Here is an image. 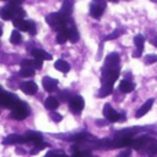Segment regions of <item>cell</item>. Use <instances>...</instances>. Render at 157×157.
I'll list each match as a JSON object with an SVG mask.
<instances>
[{"instance_id":"cell-1","label":"cell","mask_w":157,"mask_h":157,"mask_svg":"<svg viewBox=\"0 0 157 157\" xmlns=\"http://www.w3.org/2000/svg\"><path fill=\"white\" fill-rule=\"evenodd\" d=\"M132 147H135L136 150H139L141 153L147 156H155L157 155V139L152 138V136H139V138L132 139Z\"/></svg>"},{"instance_id":"cell-2","label":"cell","mask_w":157,"mask_h":157,"mask_svg":"<svg viewBox=\"0 0 157 157\" xmlns=\"http://www.w3.org/2000/svg\"><path fill=\"white\" fill-rule=\"evenodd\" d=\"M69 19H71V15H65V14H62V13H52V14H48V15H47L46 21L51 28H54L55 30H58L62 26H65L66 22H68Z\"/></svg>"},{"instance_id":"cell-3","label":"cell","mask_w":157,"mask_h":157,"mask_svg":"<svg viewBox=\"0 0 157 157\" xmlns=\"http://www.w3.org/2000/svg\"><path fill=\"white\" fill-rule=\"evenodd\" d=\"M120 76V68H102V84L113 86Z\"/></svg>"},{"instance_id":"cell-4","label":"cell","mask_w":157,"mask_h":157,"mask_svg":"<svg viewBox=\"0 0 157 157\" xmlns=\"http://www.w3.org/2000/svg\"><path fill=\"white\" fill-rule=\"evenodd\" d=\"M103 116L109 123H117V121H124L127 120V116L124 113H117L110 105L103 106Z\"/></svg>"},{"instance_id":"cell-5","label":"cell","mask_w":157,"mask_h":157,"mask_svg":"<svg viewBox=\"0 0 157 157\" xmlns=\"http://www.w3.org/2000/svg\"><path fill=\"white\" fill-rule=\"evenodd\" d=\"M28 114H29L28 105H26V103H24V102H21V101H18V102L14 105V108H13V112H11V119H14V120H24Z\"/></svg>"},{"instance_id":"cell-6","label":"cell","mask_w":157,"mask_h":157,"mask_svg":"<svg viewBox=\"0 0 157 157\" xmlns=\"http://www.w3.org/2000/svg\"><path fill=\"white\" fill-rule=\"evenodd\" d=\"M106 8V2L105 0H92L91 4H90V14H91L94 18H99L103 14Z\"/></svg>"},{"instance_id":"cell-7","label":"cell","mask_w":157,"mask_h":157,"mask_svg":"<svg viewBox=\"0 0 157 157\" xmlns=\"http://www.w3.org/2000/svg\"><path fill=\"white\" fill-rule=\"evenodd\" d=\"M18 101L19 99L17 97H14V94H8V92H4L3 90H0V106L13 109Z\"/></svg>"},{"instance_id":"cell-8","label":"cell","mask_w":157,"mask_h":157,"mask_svg":"<svg viewBox=\"0 0 157 157\" xmlns=\"http://www.w3.org/2000/svg\"><path fill=\"white\" fill-rule=\"evenodd\" d=\"M69 108L73 113H80L84 109V99L80 95H73V97L69 99Z\"/></svg>"},{"instance_id":"cell-9","label":"cell","mask_w":157,"mask_h":157,"mask_svg":"<svg viewBox=\"0 0 157 157\" xmlns=\"http://www.w3.org/2000/svg\"><path fill=\"white\" fill-rule=\"evenodd\" d=\"M119 65H120V55L117 52H112V54H109L106 57L103 68H119Z\"/></svg>"},{"instance_id":"cell-10","label":"cell","mask_w":157,"mask_h":157,"mask_svg":"<svg viewBox=\"0 0 157 157\" xmlns=\"http://www.w3.org/2000/svg\"><path fill=\"white\" fill-rule=\"evenodd\" d=\"M21 90L28 95H32V94H36L37 92V84L35 81H24L21 83Z\"/></svg>"},{"instance_id":"cell-11","label":"cell","mask_w":157,"mask_h":157,"mask_svg":"<svg viewBox=\"0 0 157 157\" xmlns=\"http://www.w3.org/2000/svg\"><path fill=\"white\" fill-rule=\"evenodd\" d=\"M29 52L32 54L33 58H37V59H41V61H50L52 58L51 54H48L47 51H44V50H40V48H32Z\"/></svg>"},{"instance_id":"cell-12","label":"cell","mask_w":157,"mask_h":157,"mask_svg":"<svg viewBox=\"0 0 157 157\" xmlns=\"http://www.w3.org/2000/svg\"><path fill=\"white\" fill-rule=\"evenodd\" d=\"M24 142H26V138L21 135H15V134L8 135L3 139V145H15V144H24Z\"/></svg>"},{"instance_id":"cell-13","label":"cell","mask_w":157,"mask_h":157,"mask_svg":"<svg viewBox=\"0 0 157 157\" xmlns=\"http://www.w3.org/2000/svg\"><path fill=\"white\" fill-rule=\"evenodd\" d=\"M43 87L47 92H54L58 87V80L51 77H43Z\"/></svg>"},{"instance_id":"cell-14","label":"cell","mask_w":157,"mask_h":157,"mask_svg":"<svg viewBox=\"0 0 157 157\" xmlns=\"http://www.w3.org/2000/svg\"><path fill=\"white\" fill-rule=\"evenodd\" d=\"M69 40V30H68V26H62L61 29H58V33H57V41L58 44H63Z\"/></svg>"},{"instance_id":"cell-15","label":"cell","mask_w":157,"mask_h":157,"mask_svg":"<svg viewBox=\"0 0 157 157\" xmlns=\"http://www.w3.org/2000/svg\"><path fill=\"white\" fill-rule=\"evenodd\" d=\"M153 102H155V101H153L152 98H150V99H147L146 102H145L144 105H142L141 108L138 109V110H136V113H135V117H142V116H145V114H146L147 112H149L150 109H152V106H153Z\"/></svg>"},{"instance_id":"cell-16","label":"cell","mask_w":157,"mask_h":157,"mask_svg":"<svg viewBox=\"0 0 157 157\" xmlns=\"http://www.w3.org/2000/svg\"><path fill=\"white\" fill-rule=\"evenodd\" d=\"M119 90L121 92H125V94H128V92H131V91H134V90H135V84H134L132 81L130 80V78H124V80L120 83Z\"/></svg>"},{"instance_id":"cell-17","label":"cell","mask_w":157,"mask_h":157,"mask_svg":"<svg viewBox=\"0 0 157 157\" xmlns=\"http://www.w3.org/2000/svg\"><path fill=\"white\" fill-rule=\"evenodd\" d=\"M41 62H43L41 59L35 58V59H24V61H21V65L22 66H30V68H35V69H40L41 68Z\"/></svg>"},{"instance_id":"cell-18","label":"cell","mask_w":157,"mask_h":157,"mask_svg":"<svg viewBox=\"0 0 157 157\" xmlns=\"http://www.w3.org/2000/svg\"><path fill=\"white\" fill-rule=\"evenodd\" d=\"M73 4H75L73 0H63L62 10H61V13L65 14V15H71L72 11H73Z\"/></svg>"},{"instance_id":"cell-19","label":"cell","mask_w":157,"mask_h":157,"mask_svg":"<svg viewBox=\"0 0 157 157\" xmlns=\"http://www.w3.org/2000/svg\"><path fill=\"white\" fill-rule=\"evenodd\" d=\"M13 22H14V26H15L17 29H21V30L28 32V21H26V19L18 17V18H14Z\"/></svg>"},{"instance_id":"cell-20","label":"cell","mask_w":157,"mask_h":157,"mask_svg":"<svg viewBox=\"0 0 157 157\" xmlns=\"http://www.w3.org/2000/svg\"><path fill=\"white\" fill-rule=\"evenodd\" d=\"M55 69L57 71H59V72H62V73H68L69 72V69H71V66H69V63L66 62V61H63V59H58L57 62H55Z\"/></svg>"},{"instance_id":"cell-21","label":"cell","mask_w":157,"mask_h":157,"mask_svg":"<svg viewBox=\"0 0 157 157\" xmlns=\"http://www.w3.org/2000/svg\"><path fill=\"white\" fill-rule=\"evenodd\" d=\"M58 105H59V102H58V99L54 97H48L46 99V102H44V106H46L48 110H55V109L58 108Z\"/></svg>"},{"instance_id":"cell-22","label":"cell","mask_w":157,"mask_h":157,"mask_svg":"<svg viewBox=\"0 0 157 157\" xmlns=\"http://www.w3.org/2000/svg\"><path fill=\"white\" fill-rule=\"evenodd\" d=\"M94 136L90 135L87 132H81V134H77V135L72 136L71 141H75V142H83V141H94Z\"/></svg>"},{"instance_id":"cell-23","label":"cell","mask_w":157,"mask_h":157,"mask_svg":"<svg viewBox=\"0 0 157 157\" xmlns=\"http://www.w3.org/2000/svg\"><path fill=\"white\" fill-rule=\"evenodd\" d=\"M0 17H2L4 21H10V19H14V17H15V15H14L13 11H11L10 8L6 6L4 8H2V10H0Z\"/></svg>"},{"instance_id":"cell-24","label":"cell","mask_w":157,"mask_h":157,"mask_svg":"<svg viewBox=\"0 0 157 157\" xmlns=\"http://www.w3.org/2000/svg\"><path fill=\"white\" fill-rule=\"evenodd\" d=\"M112 91H113V86H109V84H102L99 92H98V97H99V98L108 97L109 94H112Z\"/></svg>"},{"instance_id":"cell-25","label":"cell","mask_w":157,"mask_h":157,"mask_svg":"<svg viewBox=\"0 0 157 157\" xmlns=\"http://www.w3.org/2000/svg\"><path fill=\"white\" fill-rule=\"evenodd\" d=\"M19 76H22V77L35 76V68H30V66H22V69L19 71Z\"/></svg>"},{"instance_id":"cell-26","label":"cell","mask_w":157,"mask_h":157,"mask_svg":"<svg viewBox=\"0 0 157 157\" xmlns=\"http://www.w3.org/2000/svg\"><path fill=\"white\" fill-rule=\"evenodd\" d=\"M134 44H135V47L138 50H141V51H144V46H145V37L142 35H136L135 37H134Z\"/></svg>"},{"instance_id":"cell-27","label":"cell","mask_w":157,"mask_h":157,"mask_svg":"<svg viewBox=\"0 0 157 157\" xmlns=\"http://www.w3.org/2000/svg\"><path fill=\"white\" fill-rule=\"evenodd\" d=\"M11 43L13 44H19L22 41V37H21V33L18 32V30H14L13 33H11Z\"/></svg>"},{"instance_id":"cell-28","label":"cell","mask_w":157,"mask_h":157,"mask_svg":"<svg viewBox=\"0 0 157 157\" xmlns=\"http://www.w3.org/2000/svg\"><path fill=\"white\" fill-rule=\"evenodd\" d=\"M123 33H124V29H121V28H119V29H116L113 33H110V35H108L105 37V40H113V39L119 37V36H121Z\"/></svg>"},{"instance_id":"cell-29","label":"cell","mask_w":157,"mask_h":157,"mask_svg":"<svg viewBox=\"0 0 157 157\" xmlns=\"http://www.w3.org/2000/svg\"><path fill=\"white\" fill-rule=\"evenodd\" d=\"M157 62V55L156 54H149L145 57V65H152V63Z\"/></svg>"},{"instance_id":"cell-30","label":"cell","mask_w":157,"mask_h":157,"mask_svg":"<svg viewBox=\"0 0 157 157\" xmlns=\"http://www.w3.org/2000/svg\"><path fill=\"white\" fill-rule=\"evenodd\" d=\"M28 32L30 35H36V24L32 21H28Z\"/></svg>"},{"instance_id":"cell-31","label":"cell","mask_w":157,"mask_h":157,"mask_svg":"<svg viewBox=\"0 0 157 157\" xmlns=\"http://www.w3.org/2000/svg\"><path fill=\"white\" fill-rule=\"evenodd\" d=\"M51 120H54V121L59 123L61 120H62V116H61L59 113H51Z\"/></svg>"},{"instance_id":"cell-32","label":"cell","mask_w":157,"mask_h":157,"mask_svg":"<svg viewBox=\"0 0 157 157\" xmlns=\"http://www.w3.org/2000/svg\"><path fill=\"white\" fill-rule=\"evenodd\" d=\"M50 156H65V153L63 152H48L47 153V157Z\"/></svg>"},{"instance_id":"cell-33","label":"cell","mask_w":157,"mask_h":157,"mask_svg":"<svg viewBox=\"0 0 157 157\" xmlns=\"http://www.w3.org/2000/svg\"><path fill=\"white\" fill-rule=\"evenodd\" d=\"M8 3H11V4H21L22 0H7Z\"/></svg>"},{"instance_id":"cell-34","label":"cell","mask_w":157,"mask_h":157,"mask_svg":"<svg viewBox=\"0 0 157 157\" xmlns=\"http://www.w3.org/2000/svg\"><path fill=\"white\" fill-rule=\"evenodd\" d=\"M97 124L98 125H105L106 121H105V120H97Z\"/></svg>"},{"instance_id":"cell-35","label":"cell","mask_w":157,"mask_h":157,"mask_svg":"<svg viewBox=\"0 0 157 157\" xmlns=\"http://www.w3.org/2000/svg\"><path fill=\"white\" fill-rule=\"evenodd\" d=\"M131 155V152H130V150H127V152H121V153H120V156H130Z\"/></svg>"},{"instance_id":"cell-36","label":"cell","mask_w":157,"mask_h":157,"mask_svg":"<svg viewBox=\"0 0 157 157\" xmlns=\"http://www.w3.org/2000/svg\"><path fill=\"white\" fill-rule=\"evenodd\" d=\"M17 153H18V155H24V149H17Z\"/></svg>"},{"instance_id":"cell-37","label":"cell","mask_w":157,"mask_h":157,"mask_svg":"<svg viewBox=\"0 0 157 157\" xmlns=\"http://www.w3.org/2000/svg\"><path fill=\"white\" fill-rule=\"evenodd\" d=\"M2 33H3V30H2V28H0V36H2Z\"/></svg>"},{"instance_id":"cell-38","label":"cell","mask_w":157,"mask_h":157,"mask_svg":"<svg viewBox=\"0 0 157 157\" xmlns=\"http://www.w3.org/2000/svg\"><path fill=\"white\" fill-rule=\"evenodd\" d=\"M110 2H119V0H110Z\"/></svg>"},{"instance_id":"cell-39","label":"cell","mask_w":157,"mask_h":157,"mask_svg":"<svg viewBox=\"0 0 157 157\" xmlns=\"http://www.w3.org/2000/svg\"><path fill=\"white\" fill-rule=\"evenodd\" d=\"M0 90H2V87H0Z\"/></svg>"},{"instance_id":"cell-40","label":"cell","mask_w":157,"mask_h":157,"mask_svg":"<svg viewBox=\"0 0 157 157\" xmlns=\"http://www.w3.org/2000/svg\"><path fill=\"white\" fill-rule=\"evenodd\" d=\"M4 2H7V0H4Z\"/></svg>"}]
</instances>
